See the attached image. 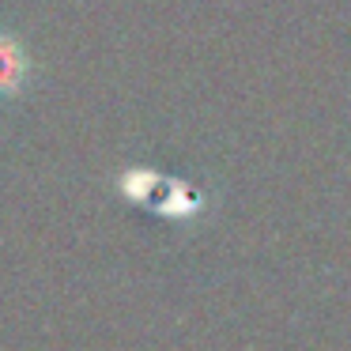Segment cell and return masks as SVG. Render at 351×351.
<instances>
[{
	"mask_svg": "<svg viewBox=\"0 0 351 351\" xmlns=\"http://www.w3.org/2000/svg\"><path fill=\"white\" fill-rule=\"evenodd\" d=\"M31 80H34V61L27 53V42L12 27L0 23V110L16 106L27 95Z\"/></svg>",
	"mask_w": 351,
	"mask_h": 351,
	"instance_id": "1",
	"label": "cell"
}]
</instances>
